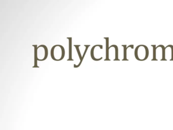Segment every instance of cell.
<instances>
[{
    "label": "cell",
    "instance_id": "277c9868",
    "mask_svg": "<svg viewBox=\"0 0 173 130\" xmlns=\"http://www.w3.org/2000/svg\"><path fill=\"white\" fill-rule=\"evenodd\" d=\"M67 39L69 40V59L68 61H73V59L72 58V38H69L68 37Z\"/></svg>",
    "mask_w": 173,
    "mask_h": 130
},
{
    "label": "cell",
    "instance_id": "7a4b0ae2",
    "mask_svg": "<svg viewBox=\"0 0 173 130\" xmlns=\"http://www.w3.org/2000/svg\"><path fill=\"white\" fill-rule=\"evenodd\" d=\"M154 47L153 50V57L152 61H166L165 55H164V49L165 47L163 45H151Z\"/></svg>",
    "mask_w": 173,
    "mask_h": 130
},
{
    "label": "cell",
    "instance_id": "9c48e42d",
    "mask_svg": "<svg viewBox=\"0 0 173 130\" xmlns=\"http://www.w3.org/2000/svg\"><path fill=\"white\" fill-rule=\"evenodd\" d=\"M75 47L76 48V50H77V52L78 55L79 56V59L80 60H81L82 59V56H81V55L80 52V50H79V47L80 46V45H74Z\"/></svg>",
    "mask_w": 173,
    "mask_h": 130
},
{
    "label": "cell",
    "instance_id": "52a82bcc",
    "mask_svg": "<svg viewBox=\"0 0 173 130\" xmlns=\"http://www.w3.org/2000/svg\"><path fill=\"white\" fill-rule=\"evenodd\" d=\"M106 40V59L105 61H110L109 59V38H104Z\"/></svg>",
    "mask_w": 173,
    "mask_h": 130
},
{
    "label": "cell",
    "instance_id": "ba28073f",
    "mask_svg": "<svg viewBox=\"0 0 173 130\" xmlns=\"http://www.w3.org/2000/svg\"><path fill=\"white\" fill-rule=\"evenodd\" d=\"M97 45H94V46H93V48L91 49V52H90V56H91V59H92L94 61H99V60H97V59H96L94 56V49L97 46Z\"/></svg>",
    "mask_w": 173,
    "mask_h": 130
},
{
    "label": "cell",
    "instance_id": "6da1fadb",
    "mask_svg": "<svg viewBox=\"0 0 173 130\" xmlns=\"http://www.w3.org/2000/svg\"><path fill=\"white\" fill-rule=\"evenodd\" d=\"M134 55L137 60L145 61L149 56V49L146 45H139L136 48Z\"/></svg>",
    "mask_w": 173,
    "mask_h": 130
},
{
    "label": "cell",
    "instance_id": "3957f363",
    "mask_svg": "<svg viewBox=\"0 0 173 130\" xmlns=\"http://www.w3.org/2000/svg\"><path fill=\"white\" fill-rule=\"evenodd\" d=\"M164 55L166 61H173V46L168 45L165 47Z\"/></svg>",
    "mask_w": 173,
    "mask_h": 130
},
{
    "label": "cell",
    "instance_id": "5b68a950",
    "mask_svg": "<svg viewBox=\"0 0 173 130\" xmlns=\"http://www.w3.org/2000/svg\"><path fill=\"white\" fill-rule=\"evenodd\" d=\"M33 46L35 48V62H34V66L33 68H39L38 64H37V61H38V54H37V50H38V47L37 45H34Z\"/></svg>",
    "mask_w": 173,
    "mask_h": 130
},
{
    "label": "cell",
    "instance_id": "8992f818",
    "mask_svg": "<svg viewBox=\"0 0 173 130\" xmlns=\"http://www.w3.org/2000/svg\"><path fill=\"white\" fill-rule=\"evenodd\" d=\"M84 47H86V49H85V51L84 52L83 55V56H82V59L81 60L80 62L79 63V64H78V65H76L75 64L74 65V68H78V67H79L80 66L81 64L82 63V61L83 60L84 58V56H85V55H86V53L87 51L88 50V47H90V45H84Z\"/></svg>",
    "mask_w": 173,
    "mask_h": 130
}]
</instances>
